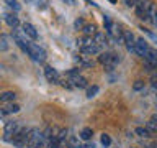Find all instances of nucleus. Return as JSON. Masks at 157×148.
<instances>
[{"mask_svg": "<svg viewBox=\"0 0 157 148\" xmlns=\"http://www.w3.org/2000/svg\"><path fill=\"white\" fill-rule=\"evenodd\" d=\"M136 15L139 17L141 20H144V22H151V17H154L155 10L152 8V3L149 2V0H139V2L136 3Z\"/></svg>", "mask_w": 157, "mask_h": 148, "instance_id": "obj_1", "label": "nucleus"}, {"mask_svg": "<svg viewBox=\"0 0 157 148\" xmlns=\"http://www.w3.org/2000/svg\"><path fill=\"white\" fill-rule=\"evenodd\" d=\"M78 48H80L82 54H87V56H92V54H98L101 53V48L95 43V39L90 36H83L78 39Z\"/></svg>", "mask_w": 157, "mask_h": 148, "instance_id": "obj_2", "label": "nucleus"}, {"mask_svg": "<svg viewBox=\"0 0 157 148\" xmlns=\"http://www.w3.org/2000/svg\"><path fill=\"white\" fill-rule=\"evenodd\" d=\"M98 61H100L103 66H105L106 71L110 72V71H113V69H115L116 64L121 61V58H120V54H116V53L105 51V53H100V56H98Z\"/></svg>", "mask_w": 157, "mask_h": 148, "instance_id": "obj_3", "label": "nucleus"}, {"mask_svg": "<svg viewBox=\"0 0 157 148\" xmlns=\"http://www.w3.org/2000/svg\"><path fill=\"white\" fill-rule=\"evenodd\" d=\"M67 76V81L72 84V87H78V89H85L88 84H87V79L82 76L80 72H78V69H69V71L66 72Z\"/></svg>", "mask_w": 157, "mask_h": 148, "instance_id": "obj_4", "label": "nucleus"}, {"mask_svg": "<svg viewBox=\"0 0 157 148\" xmlns=\"http://www.w3.org/2000/svg\"><path fill=\"white\" fill-rule=\"evenodd\" d=\"M26 54L36 63H44V59H46V51H44L39 44L31 43V41H29V44H28V53Z\"/></svg>", "mask_w": 157, "mask_h": 148, "instance_id": "obj_5", "label": "nucleus"}, {"mask_svg": "<svg viewBox=\"0 0 157 148\" xmlns=\"http://www.w3.org/2000/svg\"><path fill=\"white\" fill-rule=\"evenodd\" d=\"M28 133H29V128H26V127H20V130L13 135V138H12V142H10V143H12L13 146H17V148L26 146Z\"/></svg>", "mask_w": 157, "mask_h": 148, "instance_id": "obj_6", "label": "nucleus"}, {"mask_svg": "<svg viewBox=\"0 0 157 148\" xmlns=\"http://www.w3.org/2000/svg\"><path fill=\"white\" fill-rule=\"evenodd\" d=\"M44 140L43 138V132L39 128H29L28 133V140H26V148H34L36 145H39Z\"/></svg>", "mask_w": 157, "mask_h": 148, "instance_id": "obj_7", "label": "nucleus"}, {"mask_svg": "<svg viewBox=\"0 0 157 148\" xmlns=\"http://www.w3.org/2000/svg\"><path fill=\"white\" fill-rule=\"evenodd\" d=\"M20 130V123L17 120H10L5 123V130H3V140L5 142H12L13 135Z\"/></svg>", "mask_w": 157, "mask_h": 148, "instance_id": "obj_8", "label": "nucleus"}, {"mask_svg": "<svg viewBox=\"0 0 157 148\" xmlns=\"http://www.w3.org/2000/svg\"><path fill=\"white\" fill-rule=\"evenodd\" d=\"M149 43L146 41L144 38H137L136 39V44H134V53L137 54V56H141V58H146V54L147 51H149Z\"/></svg>", "mask_w": 157, "mask_h": 148, "instance_id": "obj_9", "label": "nucleus"}, {"mask_svg": "<svg viewBox=\"0 0 157 148\" xmlns=\"http://www.w3.org/2000/svg\"><path fill=\"white\" fill-rule=\"evenodd\" d=\"M44 77H46V81L51 82V84L61 82V76H59V72L52 66H44Z\"/></svg>", "mask_w": 157, "mask_h": 148, "instance_id": "obj_10", "label": "nucleus"}, {"mask_svg": "<svg viewBox=\"0 0 157 148\" xmlns=\"http://www.w3.org/2000/svg\"><path fill=\"white\" fill-rule=\"evenodd\" d=\"M136 39L134 38V35H132L129 30H123V41H124L126 44V48H128V51H131V53H134V44H136Z\"/></svg>", "mask_w": 157, "mask_h": 148, "instance_id": "obj_11", "label": "nucleus"}, {"mask_svg": "<svg viewBox=\"0 0 157 148\" xmlns=\"http://www.w3.org/2000/svg\"><path fill=\"white\" fill-rule=\"evenodd\" d=\"M144 61H146V66L149 68V71H152V69H155L157 68V49H149L146 54V58H144Z\"/></svg>", "mask_w": 157, "mask_h": 148, "instance_id": "obj_12", "label": "nucleus"}, {"mask_svg": "<svg viewBox=\"0 0 157 148\" xmlns=\"http://www.w3.org/2000/svg\"><path fill=\"white\" fill-rule=\"evenodd\" d=\"M3 18H5V23H7L10 28L15 30V28L20 27V20H18V17H17V13H5Z\"/></svg>", "mask_w": 157, "mask_h": 148, "instance_id": "obj_13", "label": "nucleus"}, {"mask_svg": "<svg viewBox=\"0 0 157 148\" xmlns=\"http://www.w3.org/2000/svg\"><path fill=\"white\" fill-rule=\"evenodd\" d=\"M21 28H23V33L26 35L28 38H31V39H38V31H36V28L33 27L31 23H23L21 25Z\"/></svg>", "mask_w": 157, "mask_h": 148, "instance_id": "obj_14", "label": "nucleus"}, {"mask_svg": "<svg viewBox=\"0 0 157 148\" xmlns=\"http://www.w3.org/2000/svg\"><path fill=\"white\" fill-rule=\"evenodd\" d=\"M17 99V94L13 91H5V92H0V104H10Z\"/></svg>", "mask_w": 157, "mask_h": 148, "instance_id": "obj_15", "label": "nucleus"}, {"mask_svg": "<svg viewBox=\"0 0 157 148\" xmlns=\"http://www.w3.org/2000/svg\"><path fill=\"white\" fill-rule=\"evenodd\" d=\"M77 61H78V64H80V66H83V68H92L93 64H95V63H93V59H92V56H87V54L78 56Z\"/></svg>", "mask_w": 157, "mask_h": 148, "instance_id": "obj_16", "label": "nucleus"}, {"mask_svg": "<svg viewBox=\"0 0 157 148\" xmlns=\"http://www.w3.org/2000/svg\"><path fill=\"white\" fill-rule=\"evenodd\" d=\"M82 31H83V35L85 36H90V38H93L97 35V27L93 23H85V27L82 28Z\"/></svg>", "mask_w": 157, "mask_h": 148, "instance_id": "obj_17", "label": "nucleus"}, {"mask_svg": "<svg viewBox=\"0 0 157 148\" xmlns=\"http://www.w3.org/2000/svg\"><path fill=\"white\" fill-rule=\"evenodd\" d=\"M93 39H95V43L100 46L101 49L106 46V41H108V38H106V35L105 33H100V31H97V35L93 36Z\"/></svg>", "mask_w": 157, "mask_h": 148, "instance_id": "obj_18", "label": "nucleus"}, {"mask_svg": "<svg viewBox=\"0 0 157 148\" xmlns=\"http://www.w3.org/2000/svg\"><path fill=\"white\" fill-rule=\"evenodd\" d=\"M2 112H3V115H8V113H17V112H20V105H18V104L10 102V104H7V105L2 109Z\"/></svg>", "mask_w": 157, "mask_h": 148, "instance_id": "obj_19", "label": "nucleus"}, {"mask_svg": "<svg viewBox=\"0 0 157 148\" xmlns=\"http://www.w3.org/2000/svg\"><path fill=\"white\" fill-rule=\"evenodd\" d=\"M92 137H93V130L90 127H85V128H82V132H80V138L82 140H85V142H90L92 140Z\"/></svg>", "mask_w": 157, "mask_h": 148, "instance_id": "obj_20", "label": "nucleus"}, {"mask_svg": "<svg viewBox=\"0 0 157 148\" xmlns=\"http://www.w3.org/2000/svg\"><path fill=\"white\" fill-rule=\"evenodd\" d=\"M67 143H69V146L71 148H82L80 146V143H78V138L75 137V135H71L67 138Z\"/></svg>", "mask_w": 157, "mask_h": 148, "instance_id": "obj_21", "label": "nucleus"}, {"mask_svg": "<svg viewBox=\"0 0 157 148\" xmlns=\"http://www.w3.org/2000/svg\"><path fill=\"white\" fill-rule=\"evenodd\" d=\"M134 132H136V135H139V137H142V138H147V137H151V132L147 130V128H144V127H137Z\"/></svg>", "mask_w": 157, "mask_h": 148, "instance_id": "obj_22", "label": "nucleus"}, {"mask_svg": "<svg viewBox=\"0 0 157 148\" xmlns=\"http://www.w3.org/2000/svg\"><path fill=\"white\" fill-rule=\"evenodd\" d=\"M5 2H7V5L12 10H15V12H20V10H21V5L18 3V0H5Z\"/></svg>", "mask_w": 157, "mask_h": 148, "instance_id": "obj_23", "label": "nucleus"}, {"mask_svg": "<svg viewBox=\"0 0 157 148\" xmlns=\"http://www.w3.org/2000/svg\"><path fill=\"white\" fill-rule=\"evenodd\" d=\"M98 86H92V87H87V97L88 99H92V97H95L97 94H98Z\"/></svg>", "mask_w": 157, "mask_h": 148, "instance_id": "obj_24", "label": "nucleus"}, {"mask_svg": "<svg viewBox=\"0 0 157 148\" xmlns=\"http://www.w3.org/2000/svg\"><path fill=\"white\" fill-rule=\"evenodd\" d=\"M151 84H152V87L157 86V68L151 71Z\"/></svg>", "mask_w": 157, "mask_h": 148, "instance_id": "obj_25", "label": "nucleus"}, {"mask_svg": "<svg viewBox=\"0 0 157 148\" xmlns=\"http://www.w3.org/2000/svg\"><path fill=\"white\" fill-rule=\"evenodd\" d=\"M101 145H103V146H110V145H111V138H110V135L103 133V135H101Z\"/></svg>", "mask_w": 157, "mask_h": 148, "instance_id": "obj_26", "label": "nucleus"}, {"mask_svg": "<svg viewBox=\"0 0 157 148\" xmlns=\"http://www.w3.org/2000/svg\"><path fill=\"white\" fill-rule=\"evenodd\" d=\"M132 89H134V91H142V89H144V82H142V81H136L134 84H132Z\"/></svg>", "mask_w": 157, "mask_h": 148, "instance_id": "obj_27", "label": "nucleus"}, {"mask_svg": "<svg viewBox=\"0 0 157 148\" xmlns=\"http://www.w3.org/2000/svg\"><path fill=\"white\" fill-rule=\"evenodd\" d=\"M8 49V43L5 41V38H0V51H7Z\"/></svg>", "mask_w": 157, "mask_h": 148, "instance_id": "obj_28", "label": "nucleus"}, {"mask_svg": "<svg viewBox=\"0 0 157 148\" xmlns=\"http://www.w3.org/2000/svg\"><path fill=\"white\" fill-rule=\"evenodd\" d=\"M74 25H75V28H77V30H82L83 27H85V23H83V20H82V18H77Z\"/></svg>", "mask_w": 157, "mask_h": 148, "instance_id": "obj_29", "label": "nucleus"}, {"mask_svg": "<svg viewBox=\"0 0 157 148\" xmlns=\"http://www.w3.org/2000/svg\"><path fill=\"white\" fill-rule=\"evenodd\" d=\"M139 2V0H124L126 7H136V3Z\"/></svg>", "mask_w": 157, "mask_h": 148, "instance_id": "obj_30", "label": "nucleus"}, {"mask_svg": "<svg viewBox=\"0 0 157 148\" xmlns=\"http://www.w3.org/2000/svg\"><path fill=\"white\" fill-rule=\"evenodd\" d=\"M149 123H152V125H155V127H157V113H154V115L151 117V120H149Z\"/></svg>", "mask_w": 157, "mask_h": 148, "instance_id": "obj_31", "label": "nucleus"}, {"mask_svg": "<svg viewBox=\"0 0 157 148\" xmlns=\"http://www.w3.org/2000/svg\"><path fill=\"white\" fill-rule=\"evenodd\" d=\"M82 148H95V145L90 143V142H87V143H83V145H82Z\"/></svg>", "mask_w": 157, "mask_h": 148, "instance_id": "obj_32", "label": "nucleus"}, {"mask_svg": "<svg viewBox=\"0 0 157 148\" xmlns=\"http://www.w3.org/2000/svg\"><path fill=\"white\" fill-rule=\"evenodd\" d=\"M64 3H67V5H75V0H62Z\"/></svg>", "mask_w": 157, "mask_h": 148, "instance_id": "obj_33", "label": "nucleus"}, {"mask_svg": "<svg viewBox=\"0 0 157 148\" xmlns=\"http://www.w3.org/2000/svg\"><path fill=\"white\" fill-rule=\"evenodd\" d=\"M34 148H46V143H44V140H43L41 143H39V145H36Z\"/></svg>", "mask_w": 157, "mask_h": 148, "instance_id": "obj_34", "label": "nucleus"}, {"mask_svg": "<svg viewBox=\"0 0 157 148\" xmlns=\"http://www.w3.org/2000/svg\"><path fill=\"white\" fill-rule=\"evenodd\" d=\"M154 23H155V27H157V10H155V13H154Z\"/></svg>", "mask_w": 157, "mask_h": 148, "instance_id": "obj_35", "label": "nucleus"}, {"mask_svg": "<svg viewBox=\"0 0 157 148\" xmlns=\"http://www.w3.org/2000/svg\"><path fill=\"white\" fill-rule=\"evenodd\" d=\"M108 2H110V3H113V5H115V3L118 2V0H108Z\"/></svg>", "mask_w": 157, "mask_h": 148, "instance_id": "obj_36", "label": "nucleus"}]
</instances>
